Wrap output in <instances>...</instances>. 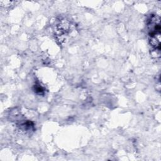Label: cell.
<instances>
[{"label":"cell","instance_id":"cell-1","mask_svg":"<svg viewBox=\"0 0 161 161\" xmlns=\"http://www.w3.org/2000/svg\"><path fill=\"white\" fill-rule=\"evenodd\" d=\"M148 30L149 42L154 51L160 54V18L157 15H152L148 21Z\"/></svg>","mask_w":161,"mask_h":161}]
</instances>
